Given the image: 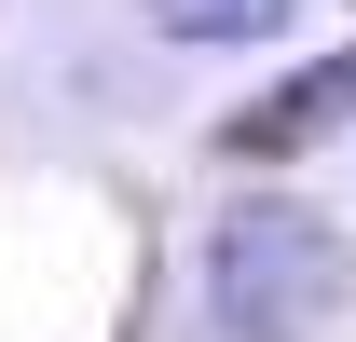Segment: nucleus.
I'll use <instances>...</instances> for the list:
<instances>
[{
	"mask_svg": "<svg viewBox=\"0 0 356 342\" xmlns=\"http://www.w3.org/2000/svg\"><path fill=\"white\" fill-rule=\"evenodd\" d=\"M343 288H356L343 233L315 206H288V192H247V206L206 233V301H220L233 342H315L343 315Z\"/></svg>",
	"mask_w": 356,
	"mask_h": 342,
	"instance_id": "f257e3e1",
	"label": "nucleus"
},
{
	"mask_svg": "<svg viewBox=\"0 0 356 342\" xmlns=\"http://www.w3.org/2000/svg\"><path fill=\"white\" fill-rule=\"evenodd\" d=\"M343 110H356V55H315L302 83H274V96H247V110H233L220 151H302V137H329Z\"/></svg>",
	"mask_w": 356,
	"mask_h": 342,
	"instance_id": "f03ea898",
	"label": "nucleus"
},
{
	"mask_svg": "<svg viewBox=\"0 0 356 342\" xmlns=\"http://www.w3.org/2000/svg\"><path fill=\"white\" fill-rule=\"evenodd\" d=\"M302 0H151V28L165 42H261V28H288Z\"/></svg>",
	"mask_w": 356,
	"mask_h": 342,
	"instance_id": "7ed1b4c3",
	"label": "nucleus"
}]
</instances>
